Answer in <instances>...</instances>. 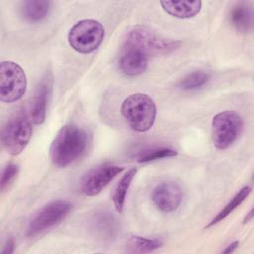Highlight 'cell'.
Listing matches in <instances>:
<instances>
[{
	"label": "cell",
	"instance_id": "3",
	"mask_svg": "<svg viewBox=\"0 0 254 254\" xmlns=\"http://www.w3.org/2000/svg\"><path fill=\"white\" fill-rule=\"evenodd\" d=\"M104 28L93 19H84L74 24L68 32L67 40L70 47L80 54L94 52L102 43Z\"/></svg>",
	"mask_w": 254,
	"mask_h": 254
},
{
	"label": "cell",
	"instance_id": "1",
	"mask_svg": "<svg viewBox=\"0 0 254 254\" xmlns=\"http://www.w3.org/2000/svg\"><path fill=\"white\" fill-rule=\"evenodd\" d=\"M90 142V135L84 128L74 124L64 125L52 142L51 160L61 168L72 165L87 154Z\"/></svg>",
	"mask_w": 254,
	"mask_h": 254
},
{
	"label": "cell",
	"instance_id": "12",
	"mask_svg": "<svg viewBox=\"0 0 254 254\" xmlns=\"http://www.w3.org/2000/svg\"><path fill=\"white\" fill-rule=\"evenodd\" d=\"M148 56L131 47L123 46L119 58V67L121 71L129 76H136L143 73L148 65Z\"/></svg>",
	"mask_w": 254,
	"mask_h": 254
},
{
	"label": "cell",
	"instance_id": "25",
	"mask_svg": "<svg viewBox=\"0 0 254 254\" xmlns=\"http://www.w3.org/2000/svg\"><path fill=\"white\" fill-rule=\"evenodd\" d=\"M253 217V210L251 209L250 211H249V213H248V215H247V217H245V219H244V221H243V223L245 224V223H247L251 218Z\"/></svg>",
	"mask_w": 254,
	"mask_h": 254
},
{
	"label": "cell",
	"instance_id": "9",
	"mask_svg": "<svg viewBox=\"0 0 254 254\" xmlns=\"http://www.w3.org/2000/svg\"><path fill=\"white\" fill-rule=\"evenodd\" d=\"M123 170V167L111 164H105L92 169L83 177L81 181V192L88 196L98 194Z\"/></svg>",
	"mask_w": 254,
	"mask_h": 254
},
{
	"label": "cell",
	"instance_id": "17",
	"mask_svg": "<svg viewBox=\"0 0 254 254\" xmlns=\"http://www.w3.org/2000/svg\"><path fill=\"white\" fill-rule=\"evenodd\" d=\"M137 169L136 168H131L129 169L120 179L119 183L117 184L113 195H112V199H113V204L114 207L116 209L117 212L121 213L123 211V206H124V202H125V198H126V194L128 191V189L131 185L132 180L134 179L135 175H136Z\"/></svg>",
	"mask_w": 254,
	"mask_h": 254
},
{
	"label": "cell",
	"instance_id": "13",
	"mask_svg": "<svg viewBox=\"0 0 254 254\" xmlns=\"http://www.w3.org/2000/svg\"><path fill=\"white\" fill-rule=\"evenodd\" d=\"M229 21L231 25L239 32H250L253 26V10L248 2L235 3L229 12Z\"/></svg>",
	"mask_w": 254,
	"mask_h": 254
},
{
	"label": "cell",
	"instance_id": "18",
	"mask_svg": "<svg viewBox=\"0 0 254 254\" xmlns=\"http://www.w3.org/2000/svg\"><path fill=\"white\" fill-rule=\"evenodd\" d=\"M251 192V187L245 186L241 190H238V192L230 199V201L215 215V217L205 226V228H209L213 226L214 224H217L224 218H226L229 214H231L249 195Z\"/></svg>",
	"mask_w": 254,
	"mask_h": 254
},
{
	"label": "cell",
	"instance_id": "24",
	"mask_svg": "<svg viewBox=\"0 0 254 254\" xmlns=\"http://www.w3.org/2000/svg\"><path fill=\"white\" fill-rule=\"evenodd\" d=\"M238 246H239V241H234V242H232L230 245L227 246V248L223 251V253H231V252H233Z\"/></svg>",
	"mask_w": 254,
	"mask_h": 254
},
{
	"label": "cell",
	"instance_id": "6",
	"mask_svg": "<svg viewBox=\"0 0 254 254\" xmlns=\"http://www.w3.org/2000/svg\"><path fill=\"white\" fill-rule=\"evenodd\" d=\"M243 129L242 117L233 110L217 113L211 122L213 145L219 150L229 148L240 136Z\"/></svg>",
	"mask_w": 254,
	"mask_h": 254
},
{
	"label": "cell",
	"instance_id": "11",
	"mask_svg": "<svg viewBox=\"0 0 254 254\" xmlns=\"http://www.w3.org/2000/svg\"><path fill=\"white\" fill-rule=\"evenodd\" d=\"M152 200L155 206L162 212H173L181 204L182 190L174 182H163L153 190Z\"/></svg>",
	"mask_w": 254,
	"mask_h": 254
},
{
	"label": "cell",
	"instance_id": "21",
	"mask_svg": "<svg viewBox=\"0 0 254 254\" xmlns=\"http://www.w3.org/2000/svg\"><path fill=\"white\" fill-rule=\"evenodd\" d=\"M209 79V74L203 70H195L187 74L180 82V87L184 90H194L202 87Z\"/></svg>",
	"mask_w": 254,
	"mask_h": 254
},
{
	"label": "cell",
	"instance_id": "8",
	"mask_svg": "<svg viewBox=\"0 0 254 254\" xmlns=\"http://www.w3.org/2000/svg\"><path fill=\"white\" fill-rule=\"evenodd\" d=\"M72 209V204L65 199H56L43 206L30 220L27 236L35 237L61 222Z\"/></svg>",
	"mask_w": 254,
	"mask_h": 254
},
{
	"label": "cell",
	"instance_id": "22",
	"mask_svg": "<svg viewBox=\"0 0 254 254\" xmlns=\"http://www.w3.org/2000/svg\"><path fill=\"white\" fill-rule=\"evenodd\" d=\"M19 168L16 164H8L7 166L4 167L2 174H1V180H0V186H1V190H5L6 188L14 181L18 174Z\"/></svg>",
	"mask_w": 254,
	"mask_h": 254
},
{
	"label": "cell",
	"instance_id": "20",
	"mask_svg": "<svg viewBox=\"0 0 254 254\" xmlns=\"http://www.w3.org/2000/svg\"><path fill=\"white\" fill-rule=\"evenodd\" d=\"M178 152L171 147H151L141 150V152L137 155V161L139 163H148L155 160H160L164 158L177 156Z\"/></svg>",
	"mask_w": 254,
	"mask_h": 254
},
{
	"label": "cell",
	"instance_id": "4",
	"mask_svg": "<svg viewBox=\"0 0 254 254\" xmlns=\"http://www.w3.org/2000/svg\"><path fill=\"white\" fill-rule=\"evenodd\" d=\"M32 124L23 112L12 116L3 126L1 143L5 151L12 155H19L28 145L32 136Z\"/></svg>",
	"mask_w": 254,
	"mask_h": 254
},
{
	"label": "cell",
	"instance_id": "15",
	"mask_svg": "<svg viewBox=\"0 0 254 254\" xmlns=\"http://www.w3.org/2000/svg\"><path fill=\"white\" fill-rule=\"evenodd\" d=\"M51 8L50 1L28 0L21 3V15L29 22H40L47 17Z\"/></svg>",
	"mask_w": 254,
	"mask_h": 254
},
{
	"label": "cell",
	"instance_id": "10",
	"mask_svg": "<svg viewBox=\"0 0 254 254\" xmlns=\"http://www.w3.org/2000/svg\"><path fill=\"white\" fill-rule=\"evenodd\" d=\"M52 89L53 75L51 72H47L38 82L31 100L30 116L31 121L36 125H40L45 121Z\"/></svg>",
	"mask_w": 254,
	"mask_h": 254
},
{
	"label": "cell",
	"instance_id": "14",
	"mask_svg": "<svg viewBox=\"0 0 254 254\" xmlns=\"http://www.w3.org/2000/svg\"><path fill=\"white\" fill-rule=\"evenodd\" d=\"M163 10L169 15L180 18L189 19L197 15L201 10V1H161Z\"/></svg>",
	"mask_w": 254,
	"mask_h": 254
},
{
	"label": "cell",
	"instance_id": "23",
	"mask_svg": "<svg viewBox=\"0 0 254 254\" xmlns=\"http://www.w3.org/2000/svg\"><path fill=\"white\" fill-rule=\"evenodd\" d=\"M14 248H15V243L14 240L12 238H9L6 241V244L4 246V249L2 250V254H11L14 252Z\"/></svg>",
	"mask_w": 254,
	"mask_h": 254
},
{
	"label": "cell",
	"instance_id": "19",
	"mask_svg": "<svg viewBox=\"0 0 254 254\" xmlns=\"http://www.w3.org/2000/svg\"><path fill=\"white\" fill-rule=\"evenodd\" d=\"M162 246V242L154 238H146L137 235H132L127 241L128 251L130 252H153Z\"/></svg>",
	"mask_w": 254,
	"mask_h": 254
},
{
	"label": "cell",
	"instance_id": "7",
	"mask_svg": "<svg viewBox=\"0 0 254 254\" xmlns=\"http://www.w3.org/2000/svg\"><path fill=\"white\" fill-rule=\"evenodd\" d=\"M27 89L24 69L15 62L4 61L0 64V100L5 103L18 101Z\"/></svg>",
	"mask_w": 254,
	"mask_h": 254
},
{
	"label": "cell",
	"instance_id": "16",
	"mask_svg": "<svg viewBox=\"0 0 254 254\" xmlns=\"http://www.w3.org/2000/svg\"><path fill=\"white\" fill-rule=\"evenodd\" d=\"M92 225L95 232L104 239H111L115 236L118 224L115 217L108 212H98L92 219Z\"/></svg>",
	"mask_w": 254,
	"mask_h": 254
},
{
	"label": "cell",
	"instance_id": "5",
	"mask_svg": "<svg viewBox=\"0 0 254 254\" xmlns=\"http://www.w3.org/2000/svg\"><path fill=\"white\" fill-rule=\"evenodd\" d=\"M123 46L135 48L150 57L152 55L168 53L176 49L178 44L158 36L147 27L135 26L127 31Z\"/></svg>",
	"mask_w": 254,
	"mask_h": 254
},
{
	"label": "cell",
	"instance_id": "2",
	"mask_svg": "<svg viewBox=\"0 0 254 254\" xmlns=\"http://www.w3.org/2000/svg\"><path fill=\"white\" fill-rule=\"evenodd\" d=\"M120 111L129 127L139 133L150 130L157 115L155 101L145 93H133L126 97Z\"/></svg>",
	"mask_w": 254,
	"mask_h": 254
}]
</instances>
